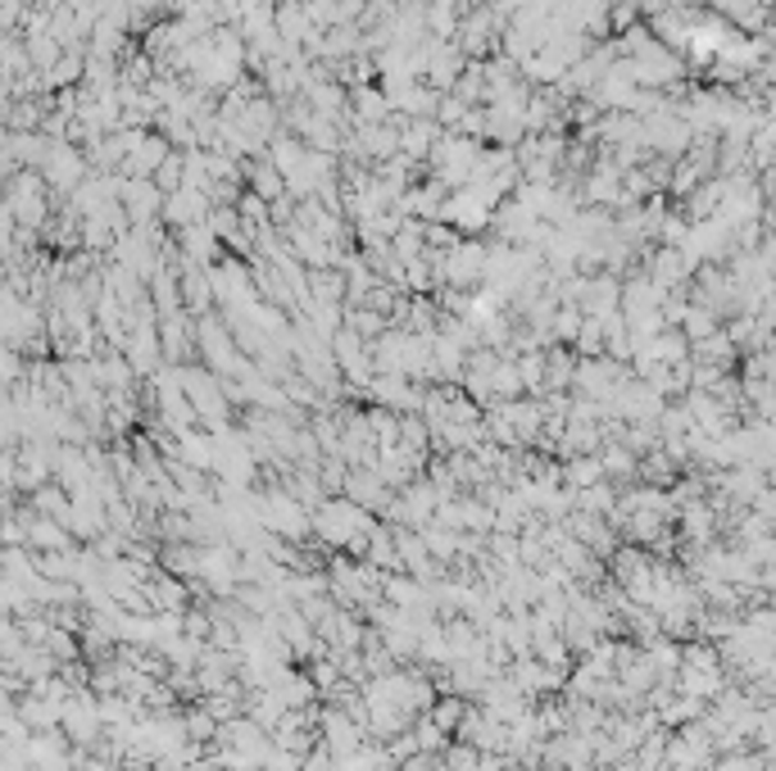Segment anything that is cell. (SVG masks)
<instances>
[{
    "label": "cell",
    "instance_id": "1",
    "mask_svg": "<svg viewBox=\"0 0 776 771\" xmlns=\"http://www.w3.org/2000/svg\"><path fill=\"white\" fill-rule=\"evenodd\" d=\"M314 532L331 545V549H346V554H368V541H372V517L364 504L355 500H331L327 508L314 513Z\"/></svg>",
    "mask_w": 776,
    "mask_h": 771
},
{
    "label": "cell",
    "instance_id": "2",
    "mask_svg": "<svg viewBox=\"0 0 776 771\" xmlns=\"http://www.w3.org/2000/svg\"><path fill=\"white\" fill-rule=\"evenodd\" d=\"M563 476H568V486H576V491H591V486H600L604 463H595V459H568ZM576 491H572V495H576Z\"/></svg>",
    "mask_w": 776,
    "mask_h": 771
},
{
    "label": "cell",
    "instance_id": "3",
    "mask_svg": "<svg viewBox=\"0 0 776 771\" xmlns=\"http://www.w3.org/2000/svg\"><path fill=\"white\" fill-rule=\"evenodd\" d=\"M604 472H609V476H632V472H636L632 450H626V445H622V450H609V454H604Z\"/></svg>",
    "mask_w": 776,
    "mask_h": 771
}]
</instances>
